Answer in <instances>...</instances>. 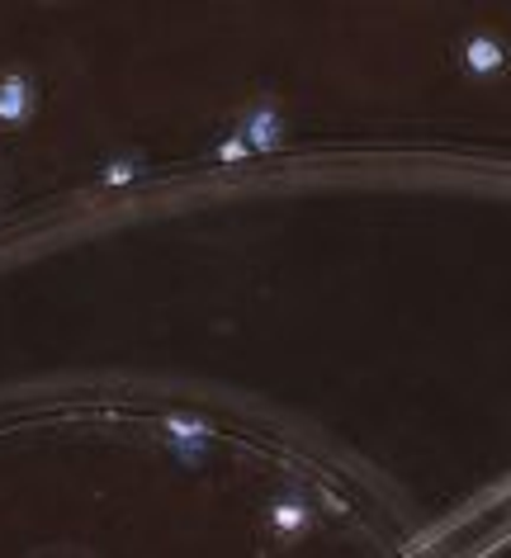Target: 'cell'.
<instances>
[{"label": "cell", "mask_w": 511, "mask_h": 558, "mask_svg": "<svg viewBox=\"0 0 511 558\" xmlns=\"http://www.w3.org/2000/svg\"><path fill=\"white\" fill-rule=\"evenodd\" d=\"M454 62H460V72L469 81L492 86V81H502L511 72V48L497 29H469V34H460V44H454Z\"/></svg>", "instance_id": "obj_1"}, {"label": "cell", "mask_w": 511, "mask_h": 558, "mask_svg": "<svg viewBox=\"0 0 511 558\" xmlns=\"http://www.w3.org/2000/svg\"><path fill=\"white\" fill-rule=\"evenodd\" d=\"M260 521H266V530H270L275 544H299V539H308L313 530H317V511H313V501L303 497L299 487H284L280 497L266 501Z\"/></svg>", "instance_id": "obj_2"}, {"label": "cell", "mask_w": 511, "mask_h": 558, "mask_svg": "<svg viewBox=\"0 0 511 558\" xmlns=\"http://www.w3.org/2000/svg\"><path fill=\"white\" fill-rule=\"evenodd\" d=\"M38 119V76L29 66H5L0 72V129L15 133Z\"/></svg>", "instance_id": "obj_3"}, {"label": "cell", "mask_w": 511, "mask_h": 558, "mask_svg": "<svg viewBox=\"0 0 511 558\" xmlns=\"http://www.w3.org/2000/svg\"><path fill=\"white\" fill-rule=\"evenodd\" d=\"M238 133H242V143L252 147V157H275V151H284V143H289L284 109L275 100H252L246 114L238 119Z\"/></svg>", "instance_id": "obj_4"}, {"label": "cell", "mask_w": 511, "mask_h": 558, "mask_svg": "<svg viewBox=\"0 0 511 558\" xmlns=\"http://www.w3.org/2000/svg\"><path fill=\"white\" fill-rule=\"evenodd\" d=\"M161 436L171 445L175 454L185 459V464H199L204 454H209V440H214V426L204 422V416H190V412H175L161 422Z\"/></svg>", "instance_id": "obj_5"}, {"label": "cell", "mask_w": 511, "mask_h": 558, "mask_svg": "<svg viewBox=\"0 0 511 558\" xmlns=\"http://www.w3.org/2000/svg\"><path fill=\"white\" fill-rule=\"evenodd\" d=\"M143 175H147V161L137 157V151H114V157L100 161V171H95V185H100V190H129Z\"/></svg>", "instance_id": "obj_6"}, {"label": "cell", "mask_w": 511, "mask_h": 558, "mask_svg": "<svg viewBox=\"0 0 511 558\" xmlns=\"http://www.w3.org/2000/svg\"><path fill=\"white\" fill-rule=\"evenodd\" d=\"M209 157H214L218 166H232V161H246V157H252V147L242 143V133H238V129H232V133L223 137V143H218V147L209 151Z\"/></svg>", "instance_id": "obj_7"}]
</instances>
